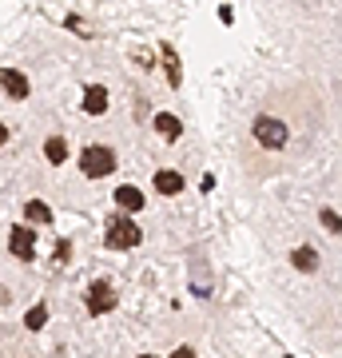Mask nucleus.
<instances>
[{
	"label": "nucleus",
	"mask_w": 342,
	"mask_h": 358,
	"mask_svg": "<svg viewBox=\"0 0 342 358\" xmlns=\"http://www.w3.org/2000/svg\"><path fill=\"white\" fill-rule=\"evenodd\" d=\"M44 159H48V164H68V140H64V136H48V140H44Z\"/></svg>",
	"instance_id": "4468645a"
},
{
	"label": "nucleus",
	"mask_w": 342,
	"mask_h": 358,
	"mask_svg": "<svg viewBox=\"0 0 342 358\" xmlns=\"http://www.w3.org/2000/svg\"><path fill=\"white\" fill-rule=\"evenodd\" d=\"M84 303H88V315L92 319H100V315H108V310L115 307V287L108 279H96L88 287V294H84Z\"/></svg>",
	"instance_id": "39448f33"
},
{
	"label": "nucleus",
	"mask_w": 342,
	"mask_h": 358,
	"mask_svg": "<svg viewBox=\"0 0 342 358\" xmlns=\"http://www.w3.org/2000/svg\"><path fill=\"white\" fill-rule=\"evenodd\" d=\"M291 263H294V271H306V275H311V271H318V251H315L311 243L294 247V251H291Z\"/></svg>",
	"instance_id": "f8f14e48"
},
{
	"label": "nucleus",
	"mask_w": 342,
	"mask_h": 358,
	"mask_svg": "<svg viewBox=\"0 0 342 358\" xmlns=\"http://www.w3.org/2000/svg\"><path fill=\"white\" fill-rule=\"evenodd\" d=\"M251 136H255V143H263L271 152L287 148V140H291V131H287V124H283L279 115H259L251 124Z\"/></svg>",
	"instance_id": "7ed1b4c3"
},
{
	"label": "nucleus",
	"mask_w": 342,
	"mask_h": 358,
	"mask_svg": "<svg viewBox=\"0 0 342 358\" xmlns=\"http://www.w3.org/2000/svg\"><path fill=\"white\" fill-rule=\"evenodd\" d=\"M140 239H143V231L136 227V219L131 215H112L108 219V227H104V243L112 247V251H131V247H140Z\"/></svg>",
	"instance_id": "f257e3e1"
},
{
	"label": "nucleus",
	"mask_w": 342,
	"mask_h": 358,
	"mask_svg": "<svg viewBox=\"0 0 342 358\" xmlns=\"http://www.w3.org/2000/svg\"><path fill=\"white\" fill-rule=\"evenodd\" d=\"M0 88H4L8 100H28L32 84H28V76L20 72V68H0Z\"/></svg>",
	"instance_id": "423d86ee"
},
{
	"label": "nucleus",
	"mask_w": 342,
	"mask_h": 358,
	"mask_svg": "<svg viewBox=\"0 0 342 358\" xmlns=\"http://www.w3.org/2000/svg\"><path fill=\"white\" fill-rule=\"evenodd\" d=\"M318 223H322V227L330 231V235H339V211H334V207H322V211H318Z\"/></svg>",
	"instance_id": "dca6fc26"
},
{
	"label": "nucleus",
	"mask_w": 342,
	"mask_h": 358,
	"mask_svg": "<svg viewBox=\"0 0 342 358\" xmlns=\"http://www.w3.org/2000/svg\"><path fill=\"white\" fill-rule=\"evenodd\" d=\"M108 103H112V96H108L104 84H88V88H84V112L88 115H104L108 112Z\"/></svg>",
	"instance_id": "6e6552de"
},
{
	"label": "nucleus",
	"mask_w": 342,
	"mask_h": 358,
	"mask_svg": "<svg viewBox=\"0 0 342 358\" xmlns=\"http://www.w3.org/2000/svg\"><path fill=\"white\" fill-rule=\"evenodd\" d=\"M44 322H48V307H44V303H36V307L24 315V327H28V331H44Z\"/></svg>",
	"instance_id": "2eb2a0df"
},
{
	"label": "nucleus",
	"mask_w": 342,
	"mask_h": 358,
	"mask_svg": "<svg viewBox=\"0 0 342 358\" xmlns=\"http://www.w3.org/2000/svg\"><path fill=\"white\" fill-rule=\"evenodd\" d=\"M159 56H164V68H167V84H171V88H179V84H183V72H179L176 48H171V44H159Z\"/></svg>",
	"instance_id": "ddd939ff"
},
{
	"label": "nucleus",
	"mask_w": 342,
	"mask_h": 358,
	"mask_svg": "<svg viewBox=\"0 0 342 358\" xmlns=\"http://www.w3.org/2000/svg\"><path fill=\"white\" fill-rule=\"evenodd\" d=\"M115 203H120V211H124V215L136 219V211H143V203H148V199H143V192L136 187V183H120V187H115Z\"/></svg>",
	"instance_id": "0eeeda50"
},
{
	"label": "nucleus",
	"mask_w": 342,
	"mask_h": 358,
	"mask_svg": "<svg viewBox=\"0 0 342 358\" xmlns=\"http://www.w3.org/2000/svg\"><path fill=\"white\" fill-rule=\"evenodd\" d=\"M140 358H159V355H140Z\"/></svg>",
	"instance_id": "412c9836"
},
{
	"label": "nucleus",
	"mask_w": 342,
	"mask_h": 358,
	"mask_svg": "<svg viewBox=\"0 0 342 358\" xmlns=\"http://www.w3.org/2000/svg\"><path fill=\"white\" fill-rule=\"evenodd\" d=\"M152 124H155V131H159L167 143H176L179 136H183V120H179V115H171V112H155Z\"/></svg>",
	"instance_id": "1a4fd4ad"
},
{
	"label": "nucleus",
	"mask_w": 342,
	"mask_h": 358,
	"mask_svg": "<svg viewBox=\"0 0 342 358\" xmlns=\"http://www.w3.org/2000/svg\"><path fill=\"white\" fill-rule=\"evenodd\" d=\"M24 219H28V227H52V207L44 203V199H28Z\"/></svg>",
	"instance_id": "9d476101"
},
{
	"label": "nucleus",
	"mask_w": 342,
	"mask_h": 358,
	"mask_svg": "<svg viewBox=\"0 0 342 358\" xmlns=\"http://www.w3.org/2000/svg\"><path fill=\"white\" fill-rule=\"evenodd\" d=\"M167 358H199V355H195V346H176Z\"/></svg>",
	"instance_id": "6ab92c4d"
},
{
	"label": "nucleus",
	"mask_w": 342,
	"mask_h": 358,
	"mask_svg": "<svg viewBox=\"0 0 342 358\" xmlns=\"http://www.w3.org/2000/svg\"><path fill=\"white\" fill-rule=\"evenodd\" d=\"M68 255H72V243L60 239V243H56V263H68Z\"/></svg>",
	"instance_id": "a211bd4d"
},
{
	"label": "nucleus",
	"mask_w": 342,
	"mask_h": 358,
	"mask_svg": "<svg viewBox=\"0 0 342 358\" xmlns=\"http://www.w3.org/2000/svg\"><path fill=\"white\" fill-rule=\"evenodd\" d=\"M8 136H13V131H8V124H4V120H0V148L8 143Z\"/></svg>",
	"instance_id": "aec40b11"
},
{
	"label": "nucleus",
	"mask_w": 342,
	"mask_h": 358,
	"mask_svg": "<svg viewBox=\"0 0 342 358\" xmlns=\"http://www.w3.org/2000/svg\"><path fill=\"white\" fill-rule=\"evenodd\" d=\"M36 239H40L36 227H28V223L13 227V231H8V251H13V259H20V263H32V259H36Z\"/></svg>",
	"instance_id": "20e7f679"
},
{
	"label": "nucleus",
	"mask_w": 342,
	"mask_h": 358,
	"mask_svg": "<svg viewBox=\"0 0 342 358\" xmlns=\"http://www.w3.org/2000/svg\"><path fill=\"white\" fill-rule=\"evenodd\" d=\"M80 171L88 179H104L115 171V152L112 148H104V143H88L84 152H80Z\"/></svg>",
	"instance_id": "f03ea898"
},
{
	"label": "nucleus",
	"mask_w": 342,
	"mask_h": 358,
	"mask_svg": "<svg viewBox=\"0 0 342 358\" xmlns=\"http://www.w3.org/2000/svg\"><path fill=\"white\" fill-rule=\"evenodd\" d=\"M183 187H187V179L179 176V171H167V167L164 171H155V192L159 195H179Z\"/></svg>",
	"instance_id": "9b49d317"
},
{
	"label": "nucleus",
	"mask_w": 342,
	"mask_h": 358,
	"mask_svg": "<svg viewBox=\"0 0 342 358\" xmlns=\"http://www.w3.org/2000/svg\"><path fill=\"white\" fill-rule=\"evenodd\" d=\"M64 24H68V28H76V32H84V40H92V28L84 24L80 16H64Z\"/></svg>",
	"instance_id": "f3484780"
}]
</instances>
